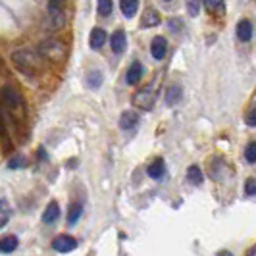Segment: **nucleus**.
Here are the masks:
<instances>
[{
  "label": "nucleus",
  "instance_id": "nucleus-2",
  "mask_svg": "<svg viewBox=\"0 0 256 256\" xmlns=\"http://www.w3.org/2000/svg\"><path fill=\"white\" fill-rule=\"evenodd\" d=\"M37 52L42 58L50 60V62H62L66 58V54H68V48H66L64 42L58 40V38H46V40L40 42Z\"/></svg>",
  "mask_w": 256,
  "mask_h": 256
},
{
  "label": "nucleus",
  "instance_id": "nucleus-13",
  "mask_svg": "<svg viewBox=\"0 0 256 256\" xmlns=\"http://www.w3.org/2000/svg\"><path fill=\"white\" fill-rule=\"evenodd\" d=\"M137 122H139V116H137V112H133V110H126L124 114L120 116V128L126 129V131L135 128Z\"/></svg>",
  "mask_w": 256,
  "mask_h": 256
},
{
  "label": "nucleus",
  "instance_id": "nucleus-25",
  "mask_svg": "<svg viewBox=\"0 0 256 256\" xmlns=\"http://www.w3.org/2000/svg\"><path fill=\"white\" fill-rule=\"evenodd\" d=\"M200 2L202 0H187V12L191 18H196L200 14Z\"/></svg>",
  "mask_w": 256,
  "mask_h": 256
},
{
  "label": "nucleus",
  "instance_id": "nucleus-14",
  "mask_svg": "<svg viewBox=\"0 0 256 256\" xmlns=\"http://www.w3.org/2000/svg\"><path fill=\"white\" fill-rule=\"evenodd\" d=\"M58 218H60V204H58L56 200H52V202H48V206L44 208L42 222H44V224H54Z\"/></svg>",
  "mask_w": 256,
  "mask_h": 256
},
{
  "label": "nucleus",
  "instance_id": "nucleus-3",
  "mask_svg": "<svg viewBox=\"0 0 256 256\" xmlns=\"http://www.w3.org/2000/svg\"><path fill=\"white\" fill-rule=\"evenodd\" d=\"M0 96H2V102L6 104L12 112H24L26 108H24V98H22V94H20V90L12 87V85H6L2 92H0Z\"/></svg>",
  "mask_w": 256,
  "mask_h": 256
},
{
  "label": "nucleus",
  "instance_id": "nucleus-8",
  "mask_svg": "<svg viewBox=\"0 0 256 256\" xmlns=\"http://www.w3.org/2000/svg\"><path fill=\"white\" fill-rule=\"evenodd\" d=\"M150 52H152V58L156 60H162L168 52V42L164 37H154L150 42Z\"/></svg>",
  "mask_w": 256,
  "mask_h": 256
},
{
  "label": "nucleus",
  "instance_id": "nucleus-33",
  "mask_svg": "<svg viewBox=\"0 0 256 256\" xmlns=\"http://www.w3.org/2000/svg\"><path fill=\"white\" fill-rule=\"evenodd\" d=\"M246 256H256V248H254V246H250V248H248Z\"/></svg>",
  "mask_w": 256,
  "mask_h": 256
},
{
  "label": "nucleus",
  "instance_id": "nucleus-29",
  "mask_svg": "<svg viewBox=\"0 0 256 256\" xmlns=\"http://www.w3.org/2000/svg\"><path fill=\"white\" fill-rule=\"evenodd\" d=\"M0 137H6V126H4V118L0 112Z\"/></svg>",
  "mask_w": 256,
  "mask_h": 256
},
{
  "label": "nucleus",
  "instance_id": "nucleus-30",
  "mask_svg": "<svg viewBox=\"0 0 256 256\" xmlns=\"http://www.w3.org/2000/svg\"><path fill=\"white\" fill-rule=\"evenodd\" d=\"M170 26H172V31H176V33H178V31H180L181 22L180 20H172V22H170Z\"/></svg>",
  "mask_w": 256,
  "mask_h": 256
},
{
  "label": "nucleus",
  "instance_id": "nucleus-9",
  "mask_svg": "<svg viewBox=\"0 0 256 256\" xmlns=\"http://www.w3.org/2000/svg\"><path fill=\"white\" fill-rule=\"evenodd\" d=\"M104 42H106V31L100 29V27H94V29L90 31L89 46L92 48V50H98V48H102Z\"/></svg>",
  "mask_w": 256,
  "mask_h": 256
},
{
  "label": "nucleus",
  "instance_id": "nucleus-17",
  "mask_svg": "<svg viewBox=\"0 0 256 256\" xmlns=\"http://www.w3.org/2000/svg\"><path fill=\"white\" fill-rule=\"evenodd\" d=\"M120 8L126 18H133L139 10V0H120Z\"/></svg>",
  "mask_w": 256,
  "mask_h": 256
},
{
  "label": "nucleus",
  "instance_id": "nucleus-32",
  "mask_svg": "<svg viewBox=\"0 0 256 256\" xmlns=\"http://www.w3.org/2000/svg\"><path fill=\"white\" fill-rule=\"evenodd\" d=\"M216 256H233V254H231L230 250H220V252Z\"/></svg>",
  "mask_w": 256,
  "mask_h": 256
},
{
  "label": "nucleus",
  "instance_id": "nucleus-10",
  "mask_svg": "<svg viewBox=\"0 0 256 256\" xmlns=\"http://www.w3.org/2000/svg\"><path fill=\"white\" fill-rule=\"evenodd\" d=\"M252 22L250 20H241L239 24H237V37L239 40H243V42H248L250 38H252Z\"/></svg>",
  "mask_w": 256,
  "mask_h": 256
},
{
  "label": "nucleus",
  "instance_id": "nucleus-12",
  "mask_svg": "<svg viewBox=\"0 0 256 256\" xmlns=\"http://www.w3.org/2000/svg\"><path fill=\"white\" fill-rule=\"evenodd\" d=\"M110 46H112V50L116 54H122V52L126 50V46H128V37H126V33L124 31H116L112 38H110Z\"/></svg>",
  "mask_w": 256,
  "mask_h": 256
},
{
  "label": "nucleus",
  "instance_id": "nucleus-28",
  "mask_svg": "<svg viewBox=\"0 0 256 256\" xmlns=\"http://www.w3.org/2000/svg\"><path fill=\"white\" fill-rule=\"evenodd\" d=\"M246 126H250V128H254L256 126V110L254 106H250V110H248V114H246Z\"/></svg>",
  "mask_w": 256,
  "mask_h": 256
},
{
  "label": "nucleus",
  "instance_id": "nucleus-11",
  "mask_svg": "<svg viewBox=\"0 0 256 256\" xmlns=\"http://www.w3.org/2000/svg\"><path fill=\"white\" fill-rule=\"evenodd\" d=\"M142 74H144V68H142L141 62H133V64H131V68L128 70V76H126V79H128L129 85H137V83L142 79Z\"/></svg>",
  "mask_w": 256,
  "mask_h": 256
},
{
  "label": "nucleus",
  "instance_id": "nucleus-18",
  "mask_svg": "<svg viewBox=\"0 0 256 256\" xmlns=\"http://www.w3.org/2000/svg\"><path fill=\"white\" fill-rule=\"evenodd\" d=\"M181 96H183V90H181L180 85H172L166 92V102L170 106H176V104H180Z\"/></svg>",
  "mask_w": 256,
  "mask_h": 256
},
{
  "label": "nucleus",
  "instance_id": "nucleus-4",
  "mask_svg": "<svg viewBox=\"0 0 256 256\" xmlns=\"http://www.w3.org/2000/svg\"><path fill=\"white\" fill-rule=\"evenodd\" d=\"M64 2L66 0H48V26L60 29L64 26Z\"/></svg>",
  "mask_w": 256,
  "mask_h": 256
},
{
  "label": "nucleus",
  "instance_id": "nucleus-5",
  "mask_svg": "<svg viewBox=\"0 0 256 256\" xmlns=\"http://www.w3.org/2000/svg\"><path fill=\"white\" fill-rule=\"evenodd\" d=\"M154 102H156V92L152 90V87L141 89L135 96H133V104L139 106L142 110H152Z\"/></svg>",
  "mask_w": 256,
  "mask_h": 256
},
{
  "label": "nucleus",
  "instance_id": "nucleus-1",
  "mask_svg": "<svg viewBox=\"0 0 256 256\" xmlns=\"http://www.w3.org/2000/svg\"><path fill=\"white\" fill-rule=\"evenodd\" d=\"M14 64L22 70L26 76H38L44 72V58L37 50L31 48H20L12 54Z\"/></svg>",
  "mask_w": 256,
  "mask_h": 256
},
{
  "label": "nucleus",
  "instance_id": "nucleus-20",
  "mask_svg": "<svg viewBox=\"0 0 256 256\" xmlns=\"http://www.w3.org/2000/svg\"><path fill=\"white\" fill-rule=\"evenodd\" d=\"M187 180L191 181L192 185H200L202 183V172L198 170V166H189V170H187Z\"/></svg>",
  "mask_w": 256,
  "mask_h": 256
},
{
  "label": "nucleus",
  "instance_id": "nucleus-7",
  "mask_svg": "<svg viewBox=\"0 0 256 256\" xmlns=\"http://www.w3.org/2000/svg\"><path fill=\"white\" fill-rule=\"evenodd\" d=\"M160 22H162V18H160L158 10H154V8H146V10L142 12V18H141V27H142V29L160 26Z\"/></svg>",
  "mask_w": 256,
  "mask_h": 256
},
{
  "label": "nucleus",
  "instance_id": "nucleus-23",
  "mask_svg": "<svg viewBox=\"0 0 256 256\" xmlns=\"http://www.w3.org/2000/svg\"><path fill=\"white\" fill-rule=\"evenodd\" d=\"M87 83H89L90 89H98L102 85V74L100 72H90L87 77Z\"/></svg>",
  "mask_w": 256,
  "mask_h": 256
},
{
  "label": "nucleus",
  "instance_id": "nucleus-19",
  "mask_svg": "<svg viewBox=\"0 0 256 256\" xmlns=\"http://www.w3.org/2000/svg\"><path fill=\"white\" fill-rule=\"evenodd\" d=\"M206 10L212 14H224L226 12V2L224 0H202Z\"/></svg>",
  "mask_w": 256,
  "mask_h": 256
},
{
  "label": "nucleus",
  "instance_id": "nucleus-6",
  "mask_svg": "<svg viewBox=\"0 0 256 256\" xmlns=\"http://www.w3.org/2000/svg\"><path fill=\"white\" fill-rule=\"evenodd\" d=\"M52 248L60 254H66V252H72L77 248V241L72 237V235H58L54 241H52Z\"/></svg>",
  "mask_w": 256,
  "mask_h": 256
},
{
  "label": "nucleus",
  "instance_id": "nucleus-26",
  "mask_svg": "<svg viewBox=\"0 0 256 256\" xmlns=\"http://www.w3.org/2000/svg\"><path fill=\"white\" fill-rule=\"evenodd\" d=\"M244 158H246V162L248 164H254L256 162V142H248V146H246V150H244Z\"/></svg>",
  "mask_w": 256,
  "mask_h": 256
},
{
  "label": "nucleus",
  "instance_id": "nucleus-24",
  "mask_svg": "<svg viewBox=\"0 0 256 256\" xmlns=\"http://www.w3.org/2000/svg\"><path fill=\"white\" fill-rule=\"evenodd\" d=\"M98 16L102 18H108L112 14V0H98Z\"/></svg>",
  "mask_w": 256,
  "mask_h": 256
},
{
  "label": "nucleus",
  "instance_id": "nucleus-21",
  "mask_svg": "<svg viewBox=\"0 0 256 256\" xmlns=\"http://www.w3.org/2000/svg\"><path fill=\"white\" fill-rule=\"evenodd\" d=\"M81 212H83V206L72 204L70 214H68V226H76L77 222H79V218H81Z\"/></svg>",
  "mask_w": 256,
  "mask_h": 256
},
{
  "label": "nucleus",
  "instance_id": "nucleus-27",
  "mask_svg": "<svg viewBox=\"0 0 256 256\" xmlns=\"http://www.w3.org/2000/svg\"><path fill=\"white\" fill-rule=\"evenodd\" d=\"M244 192H246V196H254V194H256V181H254V178L246 180V183H244Z\"/></svg>",
  "mask_w": 256,
  "mask_h": 256
},
{
  "label": "nucleus",
  "instance_id": "nucleus-22",
  "mask_svg": "<svg viewBox=\"0 0 256 256\" xmlns=\"http://www.w3.org/2000/svg\"><path fill=\"white\" fill-rule=\"evenodd\" d=\"M27 166V158L24 154H16L10 158V162H8V168L10 170H20V168H26Z\"/></svg>",
  "mask_w": 256,
  "mask_h": 256
},
{
  "label": "nucleus",
  "instance_id": "nucleus-31",
  "mask_svg": "<svg viewBox=\"0 0 256 256\" xmlns=\"http://www.w3.org/2000/svg\"><path fill=\"white\" fill-rule=\"evenodd\" d=\"M8 224V216H4V218H0V230H2V226H6Z\"/></svg>",
  "mask_w": 256,
  "mask_h": 256
},
{
  "label": "nucleus",
  "instance_id": "nucleus-16",
  "mask_svg": "<svg viewBox=\"0 0 256 256\" xmlns=\"http://www.w3.org/2000/svg\"><path fill=\"white\" fill-rule=\"evenodd\" d=\"M18 248V237H14V235H6V237H2L0 239V252H4V254H10Z\"/></svg>",
  "mask_w": 256,
  "mask_h": 256
},
{
  "label": "nucleus",
  "instance_id": "nucleus-15",
  "mask_svg": "<svg viewBox=\"0 0 256 256\" xmlns=\"http://www.w3.org/2000/svg\"><path fill=\"white\" fill-rule=\"evenodd\" d=\"M148 176L152 178V180H162L164 176H166V166H164V160L162 158H156L152 164L148 166Z\"/></svg>",
  "mask_w": 256,
  "mask_h": 256
},
{
  "label": "nucleus",
  "instance_id": "nucleus-34",
  "mask_svg": "<svg viewBox=\"0 0 256 256\" xmlns=\"http://www.w3.org/2000/svg\"><path fill=\"white\" fill-rule=\"evenodd\" d=\"M166 2H170V0H166Z\"/></svg>",
  "mask_w": 256,
  "mask_h": 256
}]
</instances>
